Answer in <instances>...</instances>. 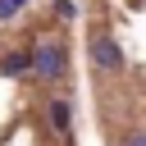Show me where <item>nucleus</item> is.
Returning <instances> with one entry per match:
<instances>
[{"label":"nucleus","instance_id":"obj_4","mask_svg":"<svg viewBox=\"0 0 146 146\" xmlns=\"http://www.w3.org/2000/svg\"><path fill=\"white\" fill-rule=\"evenodd\" d=\"M50 123H55L59 132H68V128H73V105H68V100H55V105H50Z\"/></svg>","mask_w":146,"mask_h":146},{"label":"nucleus","instance_id":"obj_1","mask_svg":"<svg viewBox=\"0 0 146 146\" xmlns=\"http://www.w3.org/2000/svg\"><path fill=\"white\" fill-rule=\"evenodd\" d=\"M32 73L36 78H64L68 73V55H64V46L59 41H36V50H32Z\"/></svg>","mask_w":146,"mask_h":146},{"label":"nucleus","instance_id":"obj_3","mask_svg":"<svg viewBox=\"0 0 146 146\" xmlns=\"http://www.w3.org/2000/svg\"><path fill=\"white\" fill-rule=\"evenodd\" d=\"M27 68H32V50H9V55L0 59V73H9V78L27 73Z\"/></svg>","mask_w":146,"mask_h":146},{"label":"nucleus","instance_id":"obj_2","mask_svg":"<svg viewBox=\"0 0 146 146\" xmlns=\"http://www.w3.org/2000/svg\"><path fill=\"white\" fill-rule=\"evenodd\" d=\"M91 59H96V68H105V73L123 68V50H119V41H114V36H105V32H96V36H91Z\"/></svg>","mask_w":146,"mask_h":146},{"label":"nucleus","instance_id":"obj_5","mask_svg":"<svg viewBox=\"0 0 146 146\" xmlns=\"http://www.w3.org/2000/svg\"><path fill=\"white\" fill-rule=\"evenodd\" d=\"M23 5H27V0H0V18H14Z\"/></svg>","mask_w":146,"mask_h":146},{"label":"nucleus","instance_id":"obj_7","mask_svg":"<svg viewBox=\"0 0 146 146\" xmlns=\"http://www.w3.org/2000/svg\"><path fill=\"white\" fill-rule=\"evenodd\" d=\"M128 146H146V132H132V137H128Z\"/></svg>","mask_w":146,"mask_h":146},{"label":"nucleus","instance_id":"obj_6","mask_svg":"<svg viewBox=\"0 0 146 146\" xmlns=\"http://www.w3.org/2000/svg\"><path fill=\"white\" fill-rule=\"evenodd\" d=\"M55 14H59V18H73V14H78V5H73V0H59V5H55Z\"/></svg>","mask_w":146,"mask_h":146}]
</instances>
